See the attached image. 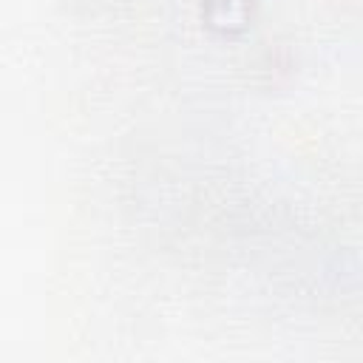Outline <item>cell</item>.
Here are the masks:
<instances>
[{"label": "cell", "instance_id": "1", "mask_svg": "<svg viewBox=\"0 0 363 363\" xmlns=\"http://www.w3.org/2000/svg\"><path fill=\"white\" fill-rule=\"evenodd\" d=\"M253 0H205V15L213 29L239 31L247 26Z\"/></svg>", "mask_w": 363, "mask_h": 363}]
</instances>
